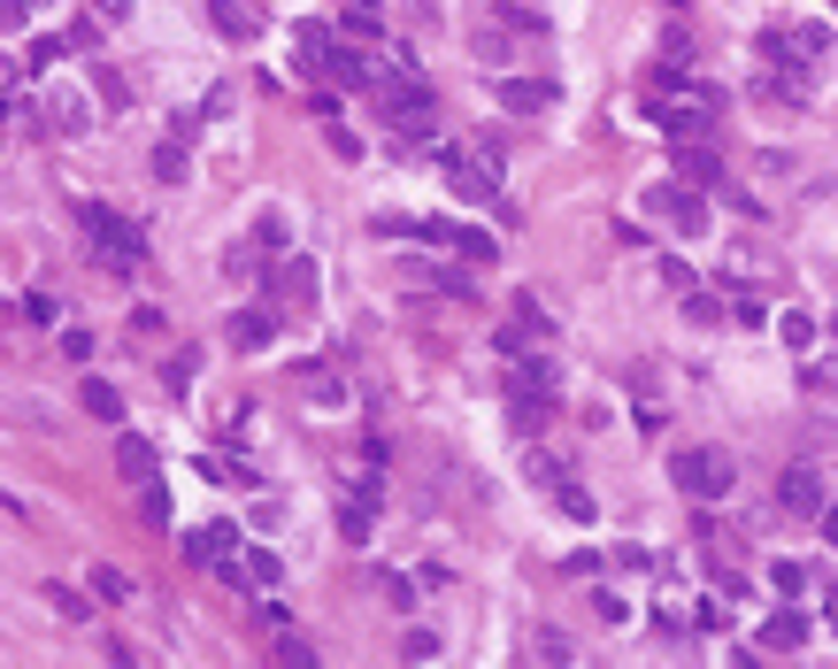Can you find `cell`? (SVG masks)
Returning <instances> with one entry per match:
<instances>
[{"label":"cell","instance_id":"cell-21","mask_svg":"<svg viewBox=\"0 0 838 669\" xmlns=\"http://www.w3.org/2000/svg\"><path fill=\"white\" fill-rule=\"evenodd\" d=\"M254 247H262V254H285V247H293V223H285V208H262V216H254Z\"/></svg>","mask_w":838,"mask_h":669},{"label":"cell","instance_id":"cell-17","mask_svg":"<svg viewBox=\"0 0 838 669\" xmlns=\"http://www.w3.org/2000/svg\"><path fill=\"white\" fill-rule=\"evenodd\" d=\"M324 85H338V93H354V85H377V70L354 54V46H332V62H324Z\"/></svg>","mask_w":838,"mask_h":669},{"label":"cell","instance_id":"cell-5","mask_svg":"<svg viewBox=\"0 0 838 669\" xmlns=\"http://www.w3.org/2000/svg\"><path fill=\"white\" fill-rule=\"evenodd\" d=\"M447 192L454 200H501V163H493V147L485 155H447Z\"/></svg>","mask_w":838,"mask_h":669},{"label":"cell","instance_id":"cell-13","mask_svg":"<svg viewBox=\"0 0 838 669\" xmlns=\"http://www.w3.org/2000/svg\"><path fill=\"white\" fill-rule=\"evenodd\" d=\"M546 424H554V393H515L507 385V431L515 439H538Z\"/></svg>","mask_w":838,"mask_h":669},{"label":"cell","instance_id":"cell-33","mask_svg":"<svg viewBox=\"0 0 838 669\" xmlns=\"http://www.w3.org/2000/svg\"><path fill=\"white\" fill-rule=\"evenodd\" d=\"M523 478H531L538 493H554V485H562V462H554V454H531V462H523Z\"/></svg>","mask_w":838,"mask_h":669},{"label":"cell","instance_id":"cell-29","mask_svg":"<svg viewBox=\"0 0 838 669\" xmlns=\"http://www.w3.org/2000/svg\"><path fill=\"white\" fill-rule=\"evenodd\" d=\"M192 369H200V354L185 346V354H169V362H163V385H169V393H192Z\"/></svg>","mask_w":838,"mask_h":669},{"label":"cell","instance_id":"cell-46","mask_svg":"<svg viewBox=\"0 0 838 669\" xmlns=\"http://www.w3.org/2000/svg\"><path fill=\"white\" fill-rule=\"evenodd\" d=\"M831 631H838V608H831Z\"/></svg>","mask_w":838,"mask_h":669},{"label":"cell","instance_id":"cell-6","mask_svg":"<svg viewBox=\"0 0 838 669\" xmlns=\"http://www.w3.org/2000/svg\"><path fill=\"white\" fill-rule=\"evenodd\" d=\"M277 324H285V309H277V301H254V309H239V316L223 324V346H239V354H262V346L277 338Z\"/></svg>","mask_w":838,"mask_h":669},{"label":"cell","instance_id":"cell-11","mask_svg":"<svg viewBox=\"0 0 838 669\" xmlns=\"http://www.w3.org/2000/svg\"><path fill=\"white\" fill-rule=\"evenodd\" d=\"M223 554H239V523H200V531H185V562H200V569H216Z\"/></svg>","mask_w":838,"mask_h":669},{"label":"cell","instance_id":"cell-8","mask_svg":"<svg viewBox=\"0 0 838 669\" xmlns=\"http://www.w3.org/2000/svg\"><path fill=\"white\" fill-rule=\"evenodd\" d=\"M777 501L793 508V515H824V470H816V462H793V470H785V478H777Z\"/></svg>","mask_w":838,"mask_h":669},{"label":"cell","instance_id":"cell-43","mask_svg":"<svg viewBox=\"0 0 838 669\" xmlns=\"http://www.w3.org/2000/svg\"><path fill=\"white\" fill-rule=\"evenodd\" d=\"M593 608H600V624H624V616H631V600H624V593H600Z\"/></svg>","mask_w":838,"mask_h":669},{"label":"cell","instance_id":"cell-45","mask_svg":"<svg viewBox=\"0 0 838 669\" xmlns=\"http://www.w3.org/2000/svg\"><path fill=\"white\" fill-rule=\"evenodd\" d=\"M662 8H684V0H662Z\"/></svg>","mask_w":838,"mask_h":669},{"label":"cell","instance_id":"cell-25","mask_svg":"<svg viewBox=\"0 0 838 669\" xmlns=\"http://www.w3.org/2000/svg\"><path fill=\"white\" fill-rule=\"evenodd\" d=\"M439 293L447 301H478V262H447L439 270Z\"/></svg>","mask_w":838,"mask_h":669},{"label":"cell","instance_id":"cell-30","mask_svg":"<svg viewBox=\"0 0 838 669\" xmlns=\"http://www.w3.org/2000/svg\"><path fill=\"white\" fill-rule=\"evenodd\" d=\"M554 501H562V515H577V523H593V515H600V508H593V493H585V485H569V478L554 485Z\"/></svg>","mask_w":838,"mask_h":669},{"label":"cell","instance_id":"cell-27","mask_svg":"<svg viewBox=\"0 0 838 669\" xmlns=\"http://www.w3.org/2000/svg\"><path fill=\"white\" fill-rule=\"evenodd\" d=\"M777 338H785V346H816V316H808V309H785V316H777Z\"/></svg>","mask_w":838,"mask_h":669},{"label":"cell","instance_id":"cell-39","mask_svg":"<svg viewBox=\"0 0 838 669\" xmlns=\"http://www.w3.org/2000/svg\"><path fill=\"white\" fill-rule=\"evenodd\" d=\"M369 231H377V239H416V216H392V208H385Z\"/></svg>","mask_w":838,"mask_h":669},{"label":"cell","instance_id":"cell-4","mask_svg":"<svg viewBox=\"0 0 838 669\" xmlns=\"http://www.w3.org/2000/svg\"><path fill=\"white\" fill-rule=\"evenodd\" d=\"M647 216H662L670 231H684V239H700L708 231V200H700V185H684V177H670V185H654L647 192Z\"/></svg>","mask_w":838,"mask_h":669},{"label":"cell","instance_id":"cell-16","mask_svg":"<svg viewBox=\"0 0 838 669\" xmlns=\"http://www.w3.org/2000/svg\"><path fill=\"white\" fill-rule=\"evenodd\" d=\"M77 408H85L93 424H124V393H116L108 377H85V385H77Z\"/></svg>","mask_w":838,"mask_h":669},{"label":"cell","instance_id":"cell-34","mask_svg":"<svg viewBox=\"0 0 838 669\" xmlns=\"http://www.w3.org/2000/svg\"><path fill=\"white\" fill-rule=\"evenodd\" d=\"M247 577H254V585H277V577H285V562H277L270 546H254V554H247Z\"/></svg>","mask_w":838,"mask_h":669},{"label":"cell","instance_id":"cell-1","mask_svg":"<svg viewBox=\"0 0 838 669\" xmlns=\"http://www.w3.org/2000/svg\"><path fill=\"white\" fill-rule=\"evenodd\" d=\"M77 231H85V247H93L101 270H116V278H139L147 270V223L116 216L108 200H77Z\"/></svg>","mask_w":838,"mask_h":669},{"label":"cell","instance_id":"cell-40","mask_svg":"<svg viewBox=\"0 0 838 669\" xmlns=\"http://www.w3.org/2000/svg\"><path fill=\"white\" fill-rule=\"evenodd\" d=\"M684 316H692V324H723V301H708V293H684Z\"/></svg>","mask_w":838,"mask_h":669},{"label":"cell","instance_id":"cell-32","mask_svg":"<svg viewBox=\"0 0 838 669\" xmlns=\"http://www.w3.org/2000/svg\"><path fill=\"white\" fill-rule=\"evenodd\" d=\"M531 662L562 669V662H577V655H569V639H562V631H538V647H531Z\"/></svg>","mask_w":838,"mask_h":669},{"label":"cell","instance_id":"cell-36","mask_svg":"<svg viewBox=\"0 0 838 669\" xmlns=\"http://www.w3.org/2000/svg\"><path fill=\"white\" fill-rule=\"evenodd\" d=\"M270 662H285V669H308V662H316V647H308V639H277V647H270Z\"/></svg>","mask_w":838,"mask_h":669},{"label":"cell","instance_id":"cell-44","mask_svg":"<svg viewBox=\"0 0 838 669\" xmlns=\"http://www.w3.org/2000/svg\"><path fill=\"white\" fill-rule=\"evenodd\" d=\"M93 8H101V23H124L132 15V0H93Z\"/></svg>","mask_w":838,"mask_h":669},{"label":"cell","instance_id":"cell-22","mask_svg":"<svg viewBox=\"0 0 838 669\" xmlns=\"http://www.w3.org/2000/svg\"><path fill=\"white\" fill-rule=\"evenodd\" d=\"M454 254H462V262H478V270H493V262H501V247H493L485 231H470V223H454Z\"/></svg>","mask_w":838,"mask_h":669},{"label":"cell","instance_id":"cell-26","mask_svg":"<svg viewBox=\"0 0 838 669\" xmlns=\"http://www.w3.org/2000/svg\"><path fill=\"white\" fill-rule=\"evenodd\" d=\"M793 54H800V62L816 70V62L831 54V31H824V23H800V31H793Z\"/></svg>","mask_w":838,"mask_h":669},{"label":"cell","instance_id":"cell-2","mask_svg":"<svg viewBox=\"0 0 838 669\" xmlns=\"http://www.w3.org/2000/svg\"><path fill=\"white\" fill-rule=\"evenodd\" d=\"M670 478H677V493L700 508V501H723V493L739 485V462H731L723 447H677V454H670Z\"/></svg>","mask_w":838,"mask_h":669},{"label":"cell","instance_id":"cell-37","mask_svg":"<svg viewBox=\"0 0 838 669\" xmlns=\"http://www.w3.org/2000/svg\"><path fill=\"white\" fill-rule=\"evenodd\" d=\"M400 662H439V639H431V631H408V639H400Z\"/></svg>","mask_w":838,"mask_h":669},{"label":"cell","instance_id":"cell-31","mask_svg":"<svg viewBox=\"0 0 838 669\" xmlns=\"http://www.w3.org/2000/svg\"><path fill=\"white\" fill-rule=\"evenodd\" d=\"M93 593H101V600H116V608H124V600H132V593H139V585H132V577H124V569H93Z\"/></svg>","mask_w":838,"mask_h":669},{"label":"cell","instance_id":"cell-14","mask_svg":"<svg viewBox=\"0 0 838 669\" xmlns=\"http://www.w3.org/2000/svg\"><path fill=\"white\" fill-rule=\"evenodd\" d=\"M762 655H800L808 647V616L800 608H777V616H762V639H754Z\"/></svg>","mask_w":838,"mask_h":669},{"label":"cell","instance_id":"cell-9","mask_svg":"<svg viewBox=\"0 0 838 669\" xmlns=\"http://www.w3.org/2000/svg\"><path fill=\"white\" fill-rule=\"evenodd\" d=\"M316 278H324V270H316L308 254H285V270H277V309H285V316L316 309Z\"/></svg>","mask_w":838,"mask_h":669},{"label":"cell","instance_id":"cell-19","mask_svg":"<svg viewBox=\"0 0 838 669\" xmlns=\"http://www.w3.org/2000/svg\"><path fill=\"white\" fill-rule=\"evenodd\" d=\"M116 470H124L132 485H147V478H155V447H147L139 431H124V439H116Z\"/></svg>","mask_w":838,"mask_h":669},{"label":"cell","instance_id":"cell-12","mask_svg":"<svg viewBox=\"0 0 838 669\" xmlns=\"http://www.w3.org/2000/svg\"><path fill=\"white\" fill-rule=\"evenodd\" d=\"M507 385H515V393H562V369H554L546 346H531V354L507 362Z\"/></svg>","mask_w":838,"mask_h":669},{"label":"cell","instance_id":"cell-23","mask_svg":"<svg viewBox=\"0 0 838 669\" xmlns=\"http://www.w3.org/2000/svg\"><path fill=\"white\" fill-rule=\"evenodd\" d=\"M369 593H377V600H385V608H400V616H408V608H416V585H408V577H400V569H377V577H369Z\"/></svg>","mask_w":838,"mask_h":669},{"label":"cell","instance_id":"cell-35","mask_svg":"<svg viewBox=\"0 0 838 669\" xmlns=\"http://www.w3.org/2000/svg\"><path fill=\"white\" fill-rule=\"evenodd\" d=\"M769 585H777L785 600H800V585H808V569H800V562H769Z\"/></svg>","mask_w":838,"mask_h":669},{"label":"cell","instance_id":"cell-24","mask_svg":"<svg viewBox=\"0 0 838 669\" xmlns=\"http://www.w3.org/2000/svg\"><path fill=\"white\" fill-rule=\"evenodd\" d=\"M155 177H163V185H185V177H192V155H185V139H163V147H155Z\"/></svg>","mask_w":838,"mask_h":669},{"label":"cell","instance_id":"cell-7","mask_svg":"<svg viewBox=\"0 0 838 669\" xmlns=\"http://www.w3.org/2000/svg\"><path fill=\"white\" fill-rule=\"evenodd\" d=\"M285 385H293V393H301L308 408H346V377H338L332 362H301V369H293Z\"/></svg>","mask_w":838,"mask_h":669},{"label":"cell","instance_id":"cell-38","mask_svg":"<svg viewBox=\"0 0 838 669\" xmlns=\"http://www.w3.org/2000/svg\"><path fill=\"white\" fill-rule=\"evenodd\" d=\"M93 85H101V101H108V108H132V85H124V77H116V70H101V77H93Z\"/></svg>","mask_w":838,"mask_h":669},{"label":"cell","instance_id":"cell-42","mask_svg":"<svg viewBox=\"0 0 838 669\" xmlns=\"http://www.w3.org/2000/svg\"><path fill=\"white\" fill-rule=\"evenodd\" d=\"M46 593H54V608H62V616H93V600H77L70 585H46Z\"/></svg>","mask_w":838,"mask_h":669},{"label":"cell","instance_id":"cell-10","mask_svg":"<svg viewBox=\"0 0 838 669\" xmlns=\"http://www.w3.org/2000/svg\"><path fill=\"white\" fill-rule=\"evenodd\" d=\"M493 101H501L507 116H546L562 93H554V77H501V93H493Z\"/></svg>","mask_w":838,"mask_h":669},{"label":"cell","instance_id":"cell-20","mask_svg":"<svg viewBox=\"0 0 838 669\" xmlns=\"http://www.w3.org/2000/svg\"><path fill=\"white\" fill-rule=\"evenodd\" d=\"M293 46H301V62H308V70L324 77V62H332L338 31H332V23H301V31H293Z\"/></svg>","mask_w":838,"mask_h":669},{"label":"cell","instance_id":"cell-41","mask_svg":"<svg viewBox=\"0 0 838 669\" xmlns=\"http://www.w3.org/2000/svg\"><path fill=\"white\" fill-rule=\"evenodd\" d=\"M139 515H147V523H169V493L155 478H147V493H139Z\"/></svg>","mask_w":838,"mask_h":669},{"label":"cell","instance_id":"cell-15","mask_svg":"<svg viewBox=\"0 0 838 669\" xmlns=\"http://www.w3.org/2000/svg\"><path fill=\"white\" fill-rule=\"evenodd\" d=\"M677 177H684V185H700V192H715V185H723L715 147H692V139H677Z\"/></svg>","mask_w":838,"mask_h":669},{"label":"cell","instance_id":"cell-18","mask_svg":"<svg viewBox=\"0 0 838 669\" xmlns=\"http://www.w3.org/2000/svg\"><path fill=\"white\" fill-rule=\"evenodd\" d=\"M338 539H346V546H369V539H377V501L354 493V501L338 508Z\"/></svg>","mask_w":838,"mask_h":669},{"label":"cell","instance_id":"cell-3","mask_svg":"<svg viewBox=\"0 0 838 669\" xmlns=\"http://www.w3.org/2000/svg\"><path fill=\"white\" fill-rule=\"evenodd\" d=\"M377 108H385L392 139H431V132H439V101H431V85H416V77H385V85H377Z\"/></svg>","mask_w":838,"mask_h":669},{"label":"cell","instance_id":"cell-47","mask_svg":"<svg viewBox=\"0 0 838 669\" xmlns=\"http://www.w3.org/2000/svg\"><path fill=\"white\" fill-rule=\"evenodd\" d=\"M531 8H538V0H531Z\"/></svg>","mask_w":838,"mask_h":669},{"label":"cell","instance_id":"cell-28","mask_svg":"<svg viewBox=\"0 0 838 669\" xmlns=\"http://www.w3.org/2000/svg\"><path fill=\"white\" fill-rule=\"evenodd\" d=\"M216 8V23L231 31V39H254V15H247V0H208Z\"/></svg>","mask_w":838,"mask_h":669}]
</instances>
